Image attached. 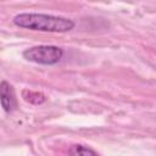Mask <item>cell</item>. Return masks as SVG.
<instances>
[{"label": "cell", "mask_w": 156, "mask_h": 156, "mask_svg": "<svg viewBox=\"0 0 156 156\" xmlns=\"http://www.w3.org/2000/svg\"><path fill=\"white\" fill-rule=\"evenodd\" d=\"M13 23L17 27L40 30V32H51V33H65L74 28V22L67 17L46 15V13H34L24 12L18 13L13 17Z\"/></svg>", "instance_id": "6da1fadb"}, {"label": "cell", "mask_w": 156, "mask_h": 156, "mask_svg": "<svg viewBox=\"0 0 156 156\" xmlns=\"http://www.w3.org/2000/svg\"><path fill=\"white\" fill-rule=\"evenodd\" d=\"M22 55L27 61L51 66L60 62L63 56V50L56 45H38L26 49Z\"/></svg>", "instance_id": "7a4b0ae2"}, {"label": "cell", "mask_w": 156, "mask_h": 156, "mask_svg": "<svg viewBox=\"0 0 156 156\" xmlns=\"http://www.w3.org/2000/svg\"><path fill=\"white\" fill-rule=\"evenodd\" d=\"M0 104L5 112H12L17 107V99L13 87L6 80L0 83Z\"/></svg>", "instance_id": "3957f363"}, {"label": "cell", "mask_w": 156, "mask_h": 156, "mask_svg": "<svg viewBox=\"0 0 156 156\" xmlns=\"http://www.w3.org/2000/svg\"><path fill=\"white\" fill-rule=\"evenodd\" d=\"M68 156H99L93 149L80 145V144H76L72 145L68 150Z\"/></svg>", "instance_id": "277c9868"}, {"label": "cell", "mask_w": 156, "mask_h": 156, "mask_svg": "<svg viewBox=\"0 0 156 156\" xmlns=\"http://www.w3.org/2000/svg\"><path fill=\"white\" fill-rule=\"evenodd\" d=\"M22 96L26 101L30 102V104H34V105H40L43 104L46 98L43 93H39V91H33V90H23L22 91Z\"/></svg>", "instance_id": "5b68a950"}]
</instances>
